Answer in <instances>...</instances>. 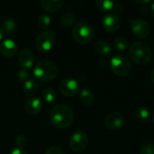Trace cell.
I'll use <instances>...</instances> for the list:
<instances>
[{
  "mask_svg": "<svg viewBox=\"0 0 154 154\" xmlns=\"http://www.w3.org/2000/svg\"><path fill=\"white\" fill-rule=\"evenodd\" d=\"M50 121L55 127L63 129L72 125L75 118L74 111L66 105H57L50 111Z\"/></svg>",
  "mask_w": 154,
  "mask_h": 154,
  "instance_id": "cell-1",
  "label": "cell"
},
{
  "mask_svg": "<svg viewBox=\"0 0 154 154\" xmlns=\"http://www.w3.org/2000/svg\"><path fill=\"white\" fill-rule=\"evenodd\" d=\"M32 73L33 76L41 81H51L58 76L59 69L53 61L42 60L34 65Z\"/></svg>",
  "mask_w": 154,
  "mask_h": 154,
  "instance_id": "cell-2",
  "label": "cell"
},
{
  "mask_svg": "<svg viewBox=\"0 0 154 154\" xmlns=\"http://www.w3.org/2000/svg\"><path fill=\"white\" fill-rule=\"evenodd\" d=\"M129 56L136 64L144 65L152 60V51L150 46L145 42H134L129 47Z\"/></svg>",
  "mask_w": 154,
  "mask_h": 154,
  "instance_id": "cell-3",
  "label": "cell"
},
{
  "mask_svg": "<svg viewBox=\"0 0 154 154\" xmlns=\"http://www.w3.org/2000/svg\"><path fill=\"white\" fill-rule=\"evenodd\" d=\"M95 36L94 28L88 23H78L72 29V37L79 43H88Z\"/></svg>",
  "mask_w": 154,
  "mask_h": 154,
  "instance_id": "cell-4",
  "label": "cell"
},
{
  "mask_svg": "<svg viewBox=\"0 0 154 154\" xmlns=\"http://www.w3.org/2000/svg\"><path fill=\"white\" fill-rule=\"evenodd\" d=\"M110 68L114 74L119 77L127 76L132 69L131 61L125 55H116L110 60Z\"/></svg>",
  "mask_w": 154,
  "mask_h": 154,
  "instance_id": "cell-5",
  "label": "cell"
},
{
  "mask_svg": "<svg viewBox=\"0 0 154 154\" xmlns=\"http://www.w3.org/2000/svg\"><path fill=\"white\" fill-rule=\"evenodd\" d=\"M56 42V34L51 30H45L41 32L35 40V47L41 52L50 51Z\"/></svg>",
  "mask_w": 154,
  "mask_h": 154,
  "instance_id": "cell-6",
  "label": "cell"
},
{
  "mask_svg": "<svg viewBox=\"0 0 154 154\" xmlns=\"http://www.w3.org/2000/svg\"><path fill=\"white\" fill-rule=\"evenodd\" d=\"M132 32L134 36L140 39H145L150 35L151 26L143 19H129Z\"/></svg>",
  "mask_w": 154,
  "mask_h": 154,
  "instance_id": "cell-7",
  "label": "cell"
},
{
  "mask_svg": "<svg viewBox=\"0 0 154 154\" xmlns=\"http://www.w3.org/2000/svg\"><path fill=\"white\" fill-rule=\"evenodd\" d=\"M88 144V136L83 131L75 132L69 139V147L75 152H80L84 151Z\"/></svg>",
  "mask_w": 154,
  "mask_h": 154,
  "instance_id": "cell-8",
  "label": "cell"
},
{
  "mask_svg": "<svg viewBox=\"0 0 154 154\" xmlns=\"http://www.w3.org/2000/svg\"><path fill=\"white\" fill-rule=\"evenodd\" d=\"M59 89L63 96L70 97L78 94L79 90V84L73 78H65L60 82Z\"/></svg>",
  "mask_w": 154,
  "mask_h": 154,
  "instance_id": "cell-9",
  "label": "cell"
},
{
  "mask_svg": "<svg viewBox=\"0 0 154 154\" xmlns=\"http://www.w3.org/2000/svg\"><path fill=\"white\" fill-rule=\"evenodd\" d=\"M102 25L106 31L109 32H117L121 27V20L115 13H108L103 17Z\"/></svg>",
  "mask_w": 154,
  "mask_h": 154,
  "instance_id": "cell-10",
  "label": "cell"
},
{
  "mask_svg": "<svg viewBox=\"0 0 154 154\" xmlns=\"http://www.w3.org/2000/svg\"><path fill=\"white\" fill-rule=\"evenodd\" d=\"M125 123V117L122 114L120 113H111L108 114L105 119H104V124L106 128L110 130H117L123 126Z\"/></svg>",
  "mask_w": 154,
  "mask_h": 154,
  "instance_id": "cell-11",
  "label": "cell"
},
{
  "mask_svg": "<svg viewBox=\"0 0 154 154\" xmlns=\"http://www.w3.org/2000/svg\"><path fill=\"white\" fill-rule=\"evenodd\" d=\"M18 62L22 69H30L34 65V54L32 50L28 48L22 49L18 55Z\"/></svg>",
  "mask_w": 154,
  "mask_h": 154,
  "instance_id": "cell-12",
  "label": "cell"
},
{
  "mask_svg": "<svg viewBox=\"0 0 154 154\" xmlns=\"http://www.w3.org/2000/svg\"><path fill=\"white\" fill-rule=\"evenodd\" d=\"M18 47L13 39L7 38L0 42V53L6 58L14 57L17 52Z\"/></svg>",
  "mask_w": 154,
  "mask_h": 154,
  "instance_id": "cell-13",
  "label": "cell"
},
{
  "mask_svg": "<svg viewBox=\"0 0 154 154\" xmlns=\"http://www.w3.org/2000/svg\"><path fill=\"white\" fill-rule=\"evenodd\" d=\"M25 110L28 114L32 116H36L40 114L43 108V104L42 101L39 97H31L27 99L24 105Z\"/></svg>",
  "mask_w": 154,
  "mask_h": 154,
  "instance_id": "cell-14",
  "label": "cell"
},
{
  "mask_svg": "<svg viewBox=\"0 0 154 154\" xmlns=\"http://www.w3.org/2000/svg\"><path fill=\"white\" fill-rule=\"evenodd\" d=\"M40 5L47 12L54 13L59 11L64 5L63 0H41Z\"/></svg>",
  "mask_w": 154,
  "mask_h": 154,
  "instance_id": "cell-15",
  "label": "cell"
},
{
  "mask_svg": "<svg viewBox=\"0 0 154 154\" xmlns=\"http://www.w3.org/2000/svg\"><path fill=\"white\" fill-rule=\"evenodd\" d=\"M95 50L97 54L102 57H106L110 55L112 51V48L110 43L106 40H98L95 44Z\"/></svg>",
  "mask_w": 154,
  "mask_h": 154,
  "instance_id": "cell-16",
  "label": "cell"
},
{
  "mask_svg": "<svg viewBox=\"0 0 154 154\" xmlns=\"http://www.w3.org/2000/svg\"><path fill=\"white\" fill-rule=\"evenodd\" d=\"M4 31L5 33H7V34H12L15 32L16 30V23H15V20L10 16H5L3 20H2V23H1V25H0Z\"/></svg>",
  "mask_w": 154,
  "mask_h": 154,
  "instance_id": "cell-17",
  "label": "cell"
},
{
  "mask_svg": "<svg viewBox=\"0 0 154 154\" xmlns=\"http://www.w3.org/2000/svg\"><path fill=\"white\" fill-rule=\"evenodd\" d=\"M38 90V84L33 79H30L23 84V92L28 97H32L36 94Z\"/></svg>",
  "mask_w": 154,
  "mask_h": 154,
  "instance_id": "cell-18",
  "label": "cell"
},
{
  "mask_svg": "<svg viewBox=\"0 0 154 154\" xmlns=\"http://www.w3.org/2000/svg\"><path fill=\"white\" fill-rule=\"evenodd\" d=\"M134 116H135V118L139 122L145 124V123H148L150 121L151 115H150L149 110L146 107L140 106V107H137L135 109V111H134Z\"/></svg>",
  "mask_w": 154,
  "mask_h": 154,
  "instance_id": "cell-19",
  "label": "cell"
},
{
  "mask_svg": "<svg viewBox=\"0 0 154 154\" xmlns=\"http://www.w3.org/2000/svg\"><path fill=\"white\" fill-rule=\"evenodd\" d=\"M42 97L43 100L48 104H52L57 100V92L52 88H45L42 91Z\"/></svg>",
  "mask_w": 154,
  "mask_h": 154,
  "instance_id": "cell-20",
  "label": "cell"
},
{
  "mask_svg": "<svg viewBox=\"0 0 154 154\" xmlns=\"http://www.w3.org/2000/svg\"><path fill=\"white\" fill-rule=\"evenodd\" d=\"M79 100L84 106H90L94 102V95L89 89L84 88L79 93Z\"/></svg>",
  "mask_w": 154,
  "mask_h": 154,
  "instance_id": "cell-21",
  "label": "cell"
},
{
  "mask_svg": "<svg viewBox=\"0 0 154 154\" xmlns=\"http://www.w3.org/2000/svg\"><path fill=\"white\" fill-rule=\"evenodd\" d=\"M115 49L118 51H124L128 48V40L124 36H117L113 41Z\"/></svg>",
  "mask_w": 154,
  "mask_h": 154,
  "instance_id": "cell-22",
  "label": "cell"
},
{
  "mask_svg": "<svg viewBox=\"0 0 154 154\" xmlns=\"http://www.w3.org/2000/svg\"><path fill=\"white\" fill-rule=\"evenodd\" d=\"M60 22H61V23H62L64 26H66V27H70V26H72V25L75 23V22H76V17H75V15H74L71 12L66 11V12H64V13L61 14V16H60Z\"/></svg>",
  "mask_w": 154,
  "mask_h": 154,
  "instance_id": "cell-23",
  "label": "cell"
},
{
  "mask_svg": "<svg viewBox=\"0 0 154 154\" xmlns=\"http://www.w3.org/2000/svg\"><path fill=\"white\" fill-rule=\"evenodd\" d=\"M37 24L41 29H44V31L48 30V28L51 24V16H49L48 14H45L39 15L38 18H37Z\"/></svg>",
  "mask_w": 154,
  "mask_h": 154,
  "instance_id": "cell-24",
  "label": "cell"
},
{
  "mask_svg": "<svg viewBox=\"0 0 154 154\" xmlns=\"http://www.w3.org/2000/svg\"><path fill=\"white\" fill-rule=\"evenodd\" d=\"M96 4L99 10L106 12V11H110V10L114 9L116 3H114L113 1H110V0H97Z\"/></svg>",
  "mask_w": 154,
  "mask_h": 154,
  "instance_id": "cell-25",
  "label": "cell"
},
{
  "mask_svg": "<svg viewBox=\"0 0 154 154\" xmlns=\"http://www.w3.org/2000/svg\"><path fill=\"white\" fill-rule=\"evenodd\" d=\"M17 78L19 79V81L24 83L25 81H27L28 79H32L31 78V73L29 69H21L18 70L17 72Z\"/></svg>",
  "mask_w": 154,
  "mask_h": 154,
  "instance_id": "cell-26",
  "label": "cell"
},
{
  "mask_svg": "<svg viewBox=\"0 0 154 154\" xmlns=\"http://www.w3.org/2000/svg\"><path fill=\"white\" fill-rule=\"evenodd\" d=\"M141 154H154V144L152 143H144L140 147Z\"/></svg>",
  "mask_w": 154,
  "mask_h": 154,
  "instance_id": "cell-27",
  "label": "cell"
},
{
  "mask_svg": "<svg viewBox=\"0 0 154 154\" xmlns=\"http://www.w3.org/2000/svg\"><path fill=\"white\" fill-rule=\"evenodd\" d=\"M14 143H15L16 148H18V149H23L26 146V144H27V139H26V137L24 135L20 134V135H18L15 138Z\"/></svg>",
  "mask_w": 154,
  "mask_h": 154,
  "instance_id": "cell-28",
  "label": "cell"
},
{
  "mask_svg": "<svg viewBox=\"0 0 154 154\" xmlns=\"http://www.w3.org/2000/svg\"><path fill=\"white\" fill-rule=\"evenodd\" d=\"M44 154H65L64 152L57 146H51L50 148H48L45 152Z\"/></svg>",
  "mask_w": 154,
  "mask_h": 154,
  "instance_id": "cell-29",
  "label": "cell"
},
{
  "mask_svg": "<svg viewBox=\"0 0 154 154\" xmlns=\"http://www.w3.org/2000/svg\"><path fill=\"white\" fill-rule=\"evenodd\" d=\"M123 9H124V7H123V5H121V4H115V6H114V12H115V14H120V13H122L123 12Z\"/></svg>",
  "mask_w": 154,
  "mask_h": 154,
  "instance_id": "cell-30",
  "label": "cell"
},
{
  "mask_svg": "<svg viewBox=\"0 0 154 154\" xmlns=\"http://www.w3.org/2000/svg\"><path fill=\"white\" fill-rule=\"evenodd\" d=\"M10 154H28V153H27V152H25L23 149H18V148H15V149H14V150L11 152V153Z\"/></svg>",
  "mask_w": 154,
  "mask_h": 154,
  "instance_id": "cell-31",
  "label": "cell"
},
{
  "mask_svg": "<svg viewBox=\"0 0 154 154\" xmlns=\"http://www.w3.org/2000/svg\"><path fill=\"white\" fill-rule=\"evenodd\" d=\"M137 4H141V5H146V4H149L151 1L150 0H145V1H139V0H136L135 1Z\"/></svg>",
  "mask_w": 154,
  "mask_h": 154,
  "instance_id": "cell-32",
  "label": "cell"
},
{
  "mask_svg": "<svg viewBox=\"0 0 154 154\" xmlns=\"http://www.w3.org/2000/svg\"><path fill=\"white\" fill-rule=\"evenodd\" d=\"M150 79H151L152 82L154 83V68L152 69V71H151V73H150Z\"/></svg>",
  "mask_w": 154,
  "mask_h": 154,
  "instance_id": "cell-33",
  "label": "cell"
},
{
  "mask_svg": "<svg viewBox=\"0 0 154 154\" xmlns=\"http://www.w3.org/2000/svg\"><path fill=\"white\" fill-rule=\"evenodd\" d=\"M4 36H5V32H4V31H3L2 27L0 26V42L2 41V39L4 38Z\"/></svg>",
  "mask_w": 154,
  "mask_h": 154,
  "instance_id": "cell-34",
  "label": "cell"
},
{
  "mask_svg": "<svg viewBox=\"0 0 154 154\" xmlns=\"http://www.w3.org/2000/svg\"><path fill=\"white\" fill-rule=\"evenodd\" d=\"M152 17L154 18V3L152 5Z\"/></svg>",
  "mask_w": 154,
  "mask_h": 154,
  "instance_id": "cell-35",
  "label": "cell"
},
{
  "mask_svg": "<svg viewBox=\"0 0 154 154\" xmlns=\"http://www.w3.org/2000/svg\"><path fill=\"white\" fill-rule=\"evenodd\" d=\"M152 121H153V123H154V112H153V114H152Z\"/></svg>",
  "mask_w": 154,
  "mask_h": 154,
  "instance_id": "cell-36",
  "label": "cell"
}]
</instances>
